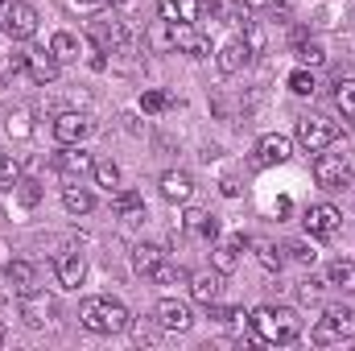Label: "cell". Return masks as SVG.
<instances>
[{"mask_svg": "<svg viewBox=\"0 0 355 351\" xmlns=\"http://www.w3.org/2000/svg\"><path fill=\"white\" fill-rule=\"evenodd\" d=\"M87 37L95 42L99 54H120V50L128 46V29H124V21H91Z\"/></svg>", "mask_w": 355, "mask_h": 351, "instance_id": "ba28073f", "label": "cell"}, {"mask_svg": "<svg viewBox=\"0 0 355 351\" xmlns=\"http://www.w3.org/2000/svg\"><path fill=\"white\" fill-rule=\"evenodd\" d=\"M166 108H170V95H166V91H145V95H141V112L162 116Z\"/></svg>", "mask_w": 355, "mask_h": 351, "instance_id": "d6a6232c", "label": "cell"}, {"mask_svg": "<svg viewBox=\"0 0 355 351\" xmlns=\"http://www.w3.org/2000/svg\"><path fill=\"white\" fill-rule=\"evenodd\" d=\"M252 331L268 348H289L302 335V318L289 306H257L252 310Z\"/></svg>", "mask_w": 355, "mask_h": 351, "instance_id": "6da1fadb", "label": "cell"}, {"mask_svg": "<svg viewBox=\"0 0 355 351\" xmlns=\"http://www.w3.org/2000/svg\"><path fill=\"white\" fill-rule=\"evenodd\" d=\"M314 182H318L322 190H343V186L352 182L347 157H339V153H318V157H314Z\"/></svg>", "mask_w": 355, "mask_h": 351, "instance_id": "8992f818", "label": "cell"}, {"mask_svg": "<svg viewBox=\"0 0 355 351\" xmlns=\"http://www.w3.org/2000/svg\"><path fill=\"white\" fill-rule=\"evenodd\" d=\"M58 174L62 178H75V174H87L91 166H95V157H91L83 145H62V153H58Z\"/></svg>", "mask_w": 355, "mask_h": 351, "instance_id": "d6986e66", "label": "cell"}, {"mask_svg": "<svg viewBox=\"0 0 355 351\" xmlns=\"http://www.w3.org/2000/svg\"><path fill=\"white\" fill-rule=\"evenodd\" d=\"M186 232H194V236H207V240H215L219 236V223L207 215V211H186Z\"/></svg>", "mask_w": 355, "mask_h": 351, "instance_id": "f1b7e54d", "label": "cell"}, {"mask_svg": "<svg viewBox=\"0 0 355 351\" xmlns=\"http://www.w3.org/2000/svg\"><path fill=\"white\" fill-rule=\"evenodd\" d=\"M314 87H318V83H314V75H310L306 67L289 75V91H293V95H314Z\"/></svg>", "mask_w": 355, "mask_h": 351, "instance_id": "e575fe53", "label": "cell"}, {"mask_svg": "<svg viewBox=\"0 0 355 351\" xmlns=\"http://www.w3.org/2000/svg\"><path fill=\"white\" fill-rule=\"evenodd\" d=\"M50 54H54L58 62H75V58H79V42H75V33H67V29L54 33V37H50Z\"/></svg>", "mask_w": 355, "mask_h": 351, "instance_id": "4316f807", "label": "cell"}, {"mask_svg": "<svg viewBox=\"0 0 355 351\" xmlns=\"http://www.w3.org/2000/svg\"><path fill=\"white\" fill-rule=\"evenodd\" d=\"M293 54H297V58H302L306 67H322V62H327L322 46H318V42H314V37H310L306 29H297V33H293Z\"/></svg>", "mask_w": 355, "mask_h": 351, "instance_id": "603a6c76", "label": "cell"}, {"mask_svg": "<svg viewBox=\"0 0 355 351\" xmlns=\"http://www.w3.org/2000/svg\"><path fill=\"white\" fill-rule=\"evenodd\" d=\"M112 207H116V215H120L124 223H141V219H145V198H141L132 186H120V190L112 194Z\"/></svg>", "mask_w": 355, "mask_h": 351, "instance_id": "e0dca14e", "label": "cell"}, {"mask_svg": "<svg viewBox=\"0 0 355 351\" xmlns=\"http://www.w3.org/2000/svg\"><path fill=\"white\" fill-rule=\"evenodd\" d=\"M335 137H339V124H335V120H327V116H302V120H297V141H302L310 153L331 149V145H335Z\"/></svg>", "mask_w": 355, "mask_h": 351, "instance_id": "277c9868", "label": "cell"}, {"mask_svg": "<svg viewBox=\"0 0 355 351\" xmlns=\"http://www.w3.org/2000/svg\"><path fill=\"white\" fill-rule=\"evenodd\" d=\"M244 46H248V54H265V29L257 21L244 25Z\"/></svg>", "mask_w": 355, "mask_h": 351, "instance_id": "836d02e7", "label": "cell"}, {"mask_svg": "<svg viewBox=\"0 0 355 351\" xmlns=\"http://www.w3.org/2000/svg\"><path fill=\"white\" fill-rule=\"evenodd\" d=\"M327 285H335V289H343V293H355V261H331L327 268Z\"/></svg>", "mask_w": 355, "mask_h": 351, "instance_id": "cb8c5ba5", "label": "cell"}, {"mask_svg": "<svg viewBox=\"0 0 355 351\" xmlns=\"http://www.w3.org/2000/svg\"><path fill=\"white\" fill-rule=\"evenodd\" d=\"M252 54H248V46H244V37H232L223 50H219V71L223 75H236V71H244V62H248Z\"/></svg>", "mask_w": 355, "mask_h": 351, "instance_id": "44dd1931", "label": "cell"}, {"mask_svg": "<svg viewBox=\"0 0 355 351\" xmlns=\"http://www.w3.org/2000/svg\"><path fill=\"white\" fill-rule=\"evenodd\" d=\"M107 4H128V0H107Z\"/></svg>", "mask_w": 355, "mask_h": 351, "instance_id": "b9f144b4", "label": "cell"}, {"mask_svg": "<svg viewBox=\"0 0 355 351\" xmlns=\"http://www.w3.org/2000/svg\"><path fill=\"white\" fill-rule=\"evenodd\" d=\"M37 8L33 4H25V0H8V8H4V33L12 37V42H25V37H33L37 33Z\"/></svg>", "mask_w": 355, "mask_h": 351, "instance_id": "5b68a950", "label": "cell"}, {"mask_svg": "<svg viewBox=\"0 0 355 351\" xmlns=\"http://www.w3.org/2000/svg\"><path fill=\"white\" fill-rule=\"evenodd\" d=\"M190 194H194V178L186 170H166L162 174V198L166 203H186Z\"/></svg>", "mask_w": 355, "mask_h": 351, "instance_id": "ffe728a7", "label": "cell"}, {"mask_svg": "<svg viewBox=\"0 0 355 351\" xmlns=\"http://www.w3.org/2000/svg\"><path fill=\"white\" fill-rule=\"evenodd\" d=\"M62 207L71 215H87L91 207H95V198H91V190H83V186H67L62 190Z\"/></svg>", "mask_w": 355, "mask_h": 351, "instance_id": "484cf974", "label": "cell"}, {"mask_svg": "<svg viewBox=\"0 0 355 351\" xmlns=\"http://www.w3.org/2000/svg\"><path fill=\"white\" fill-rule=\"evenodd\" d=\"M153 318H157V327L162 331H190V306L186 302H178V298H162L157 302V310H153Z\"/></svg>", "mask_w": 355, "mask_h": 351, "instance_id": "30bf717a", "label": "cell"}, {"mask_svg": "<svg viewBox=\"0 0 355 351\" xmlns=\"http://www.w3.org/2000/svg\"><path fill=\"white\" fill-rule=\"evenodd\" d=\"M170 50H186L190 58H207L211 54V42L194 25H170Z\"/></svg>", "mask_w": 355, "mask_h": 351, "instance_id": "7c38bea8", "label": "cell"}, {"mask_svg": "<svg viewBox=\"0 0 355 351\" xmlns=\"http://www.w3.org/2000/svg\"><path fill=\"white\" fill-rule=\"evenodd\" d=\"M162 261H166V252H162L157 244H137V248H132V268H137L141 277H149Z\"/></svg>", "mask_w": 355, "mask_h": 351, "instance_id": "d4e9b609", "label": "cell"}, {"mask_svg": "<svg viewBox=\"0 0 355 351\" xmlns=\"http://www.w3.org/2000/svg\"><path fill=\"white\" fill-rule=\"evenodd\" d=\"M54 273H58V285H62V289H79L83 277H87L83 252H58V257H54Z\"/></svg>", "mask_w": 355, "mask_h": 351, "instance_id": "4fadbf2b", "label": "cell"}, {"mask_svg": "<svg viewBox=\"0 0 355 351\" xmlns=\"http://www.w3.org/2000/svg\"><path fill=\"white\" fill-rule=\"evenodd\" d=\"M322 285H327V281H318V277H306V281H302V298H306V302H310V298H318V293H322Z\"/></svg>", "mask_w": 355, "mask_h": 351, "instance_id": "ab89813d", "label": "cell"}, {"mask_svg": "<svg viewBox=\"0 0 355 351\" xmlns=\"http://www.w3.org/2000/svg\"><path fill=\"white\" fill-rule=\"evenodd\" d=\"M223 293V273L219 268H207V273H190V298L202 302V306H215Z\"/></svg>", "mask_w": 355, "mask_h": 351, "instance_id": "8fae6325", "label": "cell"}, {"mask_svg": "<svg viewBox=\"0 0 355 351\" xmlns=\"http://www.w3.org/2000/svg\"><path fill=\"white\" fill-rule=\"evenodd\" d=\"M310 339H314L318 348H331V343L355 339V306H327L322 318L314 323Z\"/></svg>", "mask_w": 355, "mask_h": 351, "instance_id": "3957f363", "label": "cell"}, {"mask_svg": "<svg viewBox=\"0 0 355 351\" xmlns=\"http://www.w3.org/2000/svg\"><path fill=\"white\" fill-rule=\"evenodd\" d=\"M289 137H281V132H265L261 141H257V166H285L289 162Z\"/></svg>", "mask_w": 355, "mask_h": 351, "instance_id": "5bb4252c", "label": "cell"}, {"mask_svg": "<svg viewBox=\"0 0 355 351\" xmlns=\"http://www.w3.org/2000/svg\"><path fill=\"white\" fill-rule=\"evenodd\" d=\"M91 132V120L83 112H62L58 120H54V141L58 145H83Z\"/></svg>", "mask_w": 355, "mask_h": 351, "instance_id": "9c48e42d", "label": "cell"}, {"mask_svg": "<svg viewBox=\"0 0 355 351\" xmlns=\"http://www.w3.org/2000/svg\"><path fill=\"white\" fill-rule=\"evenodd\" d=\"M285 252H289V257H293V261H297V264H314V252H310L306 244H289Z\"/></svg>", "mask_w": 355, "mask_h": 351, "instance_id": "f35d334b", "label": "cell"}, {"mask_svg": "<svg viewBox=\"0 0 355 351\" xmlns=\"http://www.w3.org/2000/svg\"><path fill=\"white\" fill-rule=\"evenodd\" d=\"M4 281L12 285V293H17V298L37 293V268H33L29 261H8V268H4Z\"/></svg>", "mask_w": 355, "mask_h": 351, "instance_id": "2e32d148", "label": "cell"}, {"mask_svg": "<svg viewBox=\"0 0 355 351\" xmlns=\"http://www.w3.org/2000/svg\"><path fill=\"white\" fill-rule=\"evenodd\" d=\"M0 182H17V166H12L4 153H0Z\"/></svg>", "mask_w": 355, "mask_h": 351, "instance_id": "60d3db41", "label": "cell"}, {"mask_svg": "<svg viewBox=\"0 0 355 351\" xmlns=\"http://www.w3.org/2000/svg\"><path fill=\"white\" fill-rule=\"evenodd\" d=\"M244 244H248L244 236H227V240H219V244H215V257H211L215 268H219V273H232V268L240 264V248H244Z\"/></svg>", "mask_w": 355, "mask_h": 351, "instance_id": "7402d4cb", "label": "cell"}, {"mask_svg": "<svg viewBox=\"0 0 355 351\" xmlns=\"http://www.w3.org/2000/svg\"><path fill=\"white\" fill-rule=\"evenodd\" d=\"M46 314H54V302H42L37 293H25V323L29 327H42V323H50Z\"/></svg>", "mask_w": 355, "mask_h": 351, "instance_id": "f546056e", "label": "cell"}, {"mask_svg": "<svg viewBox=\"0 0 355 351\" xmlns=\"http://www.w3.org/2000/svg\"><path fill=\"white\" fill-rule=\"evenodd\" d=\"M149 277H153L157 285H174V281H186V273H182V268H174L170 261H162L157 268H153V273H149Z\"/></svg>", "mask_w": 355, "mask_h": 351, "instance_id": "d590c367", "label": "cell"}, {"mask_svg": "<svg viewBox=\"0 0 355 351\" xmlns=\"http://www.w3.org/2000/svg\"><path fill=\"white\" fill-rule=\"evenodd\" d=\"M79 323L87 327L91 335H120V331L132 327L128 306L116 302V298H83V306H79Z\"/></svg>", "mask_w": 355, "mask_h": 351, "instance_id": "7a4b0ae2", "label": "cell"}, {"mask_svg": "<svg viewBox=\"0 0 355 351\" xmlns=\"http://www.w3.org/2000/svg\"><path fill=\"white\" fill-rule=\"evenodd\" d=\"M58 67H62V62H58L50 50H29V54H25V71H29V79L42 83V87L58 79Z\"/></svg>", "mask_w": 355, "mask_h": 351, "instance_id": "9a60e30c", "label": "cell"}, {"mask_svg": "<svg viewBox=\"0 0 355 351\" xmlns=\"http://www.w3.org/2000/svg\"><path fill=\"white\" fill-rule=\"evenodd\" d=\"M0 348H4V327H0Z\"/></svg>", "mask_w": 355, "mask_h": 351, "instance_id": "7bdbcfd3", "label": "cell"}, {"mask_svg": "<svg viewBox=\"0 0 355 351\" xmlns=\"http://www.w3.org/2000/svg\"><path fill=\"white\" fill-rule=\"evenodd\" d=\"M8 137H12V141H29V137H33V112H29V108L8 112Z\"/></svg>", "mask_w": 355, "mask_h": 351, "instance_id": "83f0119b", "label": "cell"}, {"mask_svg": "<svg viewBox=\"0 0 355 351\" xmlns=\"http://www.w3.org/2000/svg\"><path fill=\"white\" fill-rule=\"evenodd\" d=\"M261 264H265V268H281V264H285L281 248H277V244H261Z\"/></svg>", "mask_w": 355, "mask_h": 351, "instance_id": "74e56055", "label": "cell"}, {"mask_svg": "<svg viewBox=\"0 0 355 351\" xmlns=\"http://www.w3.org/2000/svg\"><path fill=\"white\" fill-rule=\"evenodd\" d=\"M335 108L343 112V120L355 124V79H343V83L335 87Z\"/></svg>", "mask_w": 355, "mask_h": 351, "instance_id": "1f68e13d", "label": "cell"}, {"mask_svg": "<svg viewBox=\"0 0 355 351\" xmlns=\"http://www.w3.org/2000/svg\"><path fill=\"white\" fill-rule=\"evenodd\" d=\"M202 0H162V21L170 25H198Z\"/></svg>", "mask_w": 355, "mask_h": 351, "instance_id": "ac0fdd59", "label": "cell"}, {"mask_svg": "<svg viewBox=\"0 0 355 351\" xmlns=\"http://www.w3.org/2000/svg\"><path fill=\"white\" fill-rule=\"evenodd\" d=\"M17 198H21V207H33V203L42 198V190H37V182H17Z\"/></svg>", "mask_w": 355, "mask_h": 351, "instance_id": "8d00e7d4", "label": "cell"}, {"mask_svg": "<svg viewBox=\"0 0 355 351\" xmlns=\"http://www.w3.org/2000/svg\"><path fill=\"white\" fill-rule=\"evenodd\" d=\"M339 228H343L339 207L318 203V207H310V211H306V232H310L314 240H335V236H339Z\"/></svg>", "mask_w": 355, "mask_h": 351, "instance_id": "52a82bcc", "label": "cell"}, {"mask_svg": "<svg viewBox=\"0 0 355 351\" xmlns=\"http://www.w3.org/2000/svg\"><path fill=\"white\" fill-rule=\"evenodd\" d=\"M91 174H95V186H103L107 194H116V190H120V166H116V162H95V166H91Z\"/></svg>", "mask_w": 355, "mask_h": 351, "instance_id": "4dcf8cb0", "label": "cell"}]
</instances>
